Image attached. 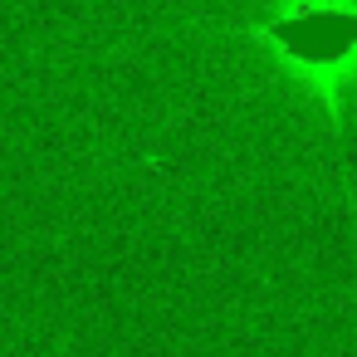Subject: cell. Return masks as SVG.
<instances>
[{
    "label": "cell",
    "mask_w": 357,
    "mask_h": 357,
    "mask_svg": "<svg viewBox=\"0 0 357 357\" xmlns=\"http://www.w3.org/2000/svg\"><path fill=\"white\" fill-rule=\"evenodd\" d=\"M235 30L259 45L274 69L323 108L333 137H342L347 89L357 84V0H269Z\"/></svg>",
    "instance_id": "cell-1"
}]
</instances>
